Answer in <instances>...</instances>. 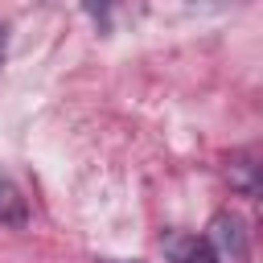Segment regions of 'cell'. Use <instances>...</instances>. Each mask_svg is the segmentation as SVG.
<instances>
[{
  "instance_id": "cell-1",
  "label": "cell",
  "mask_w": 263,
  "mask_h": 263,
  "mask_svg": "<svg viewBox=\"0 0 263 263\" xmlns=\"http://www.w3.org/2000/svg\"><path fill=\"white\" fill-rule=\"evenodd\" d=\"M205 242H210V251H214L218 263H247V255H251L247 230H242V222L234 214H218L210 222V238Z\"/></svg>"
},
{
  "instance_id": "cell-2",
  "label": "cell",
  "mask_w": 263,
  "mask_h": 263,
  "mask_svg": "<svg viewBox=\"0 0 263 263\" xmlns=\"http://www.w3.org/2000/svg\"><path fill=\"white\" fill-rule=\"evenodd\" d=\"M164 255L173 263H218L210 242L197 234H164Z\"/></svg>"
},
{
  "instance_id": "cell-3",
  "label": "cell",
  "mask_w": 263,
  "mask_h": 263,
  "mask_svg": "<svg viewBox=\"0 0 263 263\" xmlns=\"http://www.w3.org/2000/svg\"><path fill=\"white\" fill-rule=\"evenodd\" d=\"M25 222V197L16 189V181L8 173H0V226H16Z\"/></svg>"
},
{
  "instance_id": "cell-4",
  "label": "cell",
  "mask_w": 263,
  "mask_h": 263,
  "mask_svg": "<svg viewBox=\"0 0 263 263\" xmlns=\"http://www.w3.org/2000/svg\"><path fill=\"white\" fill-rule=\"evenodd\" d=\"M0 58H4V29H0Z\"/></svg>"
}]
</instances>
